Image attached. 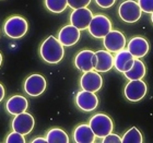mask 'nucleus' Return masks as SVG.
<instances>
[{"mask_svg":"<svg viewBox=\"0 0 153 143\" xmlns=\"http://www.w3.org/2000/svg\"><path fill=\"white\" fill-rule=\"evenodd\" d=\"M7 143H24L25 142V138L24 136L16 131L13 130V132L8 134V137L6 139Z\"/></svg>","mask_w":153,"mask_h":143,"instance_id":"24","label":"nucleus"},{"mask_svg":"<svg viewBox=\"0 0 153 143\" xmlns=\"http://www.w3.org/2000/svg\"><path fill=\"white\" fill-rule=\"evenodd\" d=\"M95 2L97 6L103 8V9H108V8L114 6L116 0H95Z\"/></svg>","mask_w":153,"mask_h":143,"instance_id":"28","label":"nucleus"},{"mask_svg":"<svg viewBox=\"0 0 153 143\" xmlns=\"http://www.w3.org/2000/svg\"><path fill=\"white\" fill-rule=\"evenodd\" d=\"M92 131L96 138H104L113 132L114 124L109 116L105 114H96L91 117L89 122Z\"/></svg>","mask_w":153,"mask_h":143,"instance_id":"3","label":"nucleus"},{"mask_svg":"<svg viewBox=\"0 0 153 143\" xmlns=\"http://www.w3.org/2000/svg\"><path fill=\"white\" fill-rule=\"evenodd\" d=\"M103 44L106 50L109 53H117L126 47V37L121 32L112 30L103 38Z\"/></svg>","mask_w":153,"mask_h":143,"instance_id":"9","label":"nucleus"},{"mask_svg":"<svg viewBox=\"0 0 153 143\" xmlns=\"http://www.w3.org/2000/svg\"><path fill=\"white\" fill-rule=\"evenodd\" d=\"M46 140L48 143H68L69 137L60 128H53L46 134Z\"/></svg>","mask_w":153,"mask_h":143,"instance_id":"21","label":"nucleus"},{"mask_svg":"<svg viewBox=\"0 0 153 143\" xmlns=\"http://www.w3.org/2000/svg\"><path fill=\"white\" fill-rule=\"evenodd\" d=\"M138 4L142 12L152 13L153 12V0H138Z\"/></svg>","mask_w":153,"mask_h":143,"instance_id":"25","label":"nucleus"},{"mask_svg":"<svg viewBox=\"0 0 153 143\" xmlns=\"http://www.w3.org/2000/svg\"><path fill=\"white\" fill-rule=\"evenodd\" d=\"M95 53L90 49H83L80 53H78V55L74 58V66L82 72L93 70L95 68Z\"/></svg>","mask_w":153,"mask_h":143,"instance_id":"11","label":"nucleus"},{"mask_svg":"<svg viewBox=\"0 0 153 143\" xmlns=\"http://www.w3.org/2000/svg\"><path fill=\"white\" fill-rule=\"evenodd\" d=\"M146 72H147L146 66L142 60H140L139 58H134L132 67L128 71H126L124 74L125 78H127L128 80H140L146 76Z\"/></svg>","mask_w":153,"mask_h":143,"instance_id":"20","label":"nucleus"},{"mask_svg":"<svg viewBox=\"0 0 153 143\" xmlns=\"http://www.w3.org/2000/svg\"><path fill=\"white\" fill-rule=\"evenodd\" d=\"M151 22H152V24H153V12L151 13Z\"/></svg>","mask_w":153,"mask_h":143,"instance_id":"32","label":"nucleus"},{"mask_svg":"<svg viewBox=\"0 0 153 143\" xmlns=\"http://www.w3.org/2000/svg\"><path fill=\"white\" fill-rule=\"evenodd\" d=\"M46 90V80L42 74H32L24 82V91L30 96H38Z\"/></svg>","mask_w":153,"mask_h":143,"instance_id":"12","label":"nucleus"},{"mask_svg":"<svg viewBox=\"0 0 153 143\" xmlns=\"http://www.w3.org/2000/svg\"><path fill=\"white\" fill-rule=\"evenodd\" d=\"M134 61V57L127 50V49H121L117 51L114 57V68L118 72L125 73L132 67Z\"/></svg>","mask_w":153,"mask_h":143,"instance_id":"16","label":"nucleus"},{"mask_svg":"<svg viewBox=\"0 0 153 143\" xmlns=\"http://www.w3.org/2000/svg\"><path fill=\"white\" fill-rule=\"evenodd\" d=\"M68 6L72 9H79V8H85L91 3V0H67Z\"/></svg>","mask_w":153,"mask_h":143,"instance_id":"26","label":"nucleus"},{"mask_svg":"<svg viewBox=\"0 0 153 143\" xmlns=\"http://www.w3.org/2000/svg\"><path fill=\"white\" fill-rule=\"evenodd\" d=\"M103 143H121V138L118 134L111 133L103 138Z\"/></svg>","mask_w":153,"mask_h":143,"instance_id":"27","label":"nucleus"},{"mask_svg":"<svg viewBox=\"0 0 153 143\" xmlns=\"http://www.w3.org/2000/svg\"><path fill=\"white\" fill-rule=\"evenodd\" d=\"M1 64H2V55L0 53V67H1Z\"/></svg>","mask_w":153,"mask_h":143,"instance_id":"31","label":"nucleus"},{"mask_svg":"<svg viewBox=\"0 0 153 143\" xmlns=\"http://www.w3.org/2000/svg\"><path fill=\"white\" fill-rule=\"evenodd\" d=\"M88 30L93 37L104 38L112 31V22L105 14H96L93 16Z\"/></svg>","mask_w":153,"mask_h":143,"instance_id":"4","label":"nucleus"},{"mask_svg":"<svg viewBox=\"0 0 153 143\" xmlns=\"http://www.w3.org/2000/svg\"><path fill=\"white\" fill-rule=\"evenodd\" d=\"M96 64L94 70L97 72H107L114 67V57L108 50L95 51Z\"/></svg>","mask_w":153,"mask_h":143,"instance_id":"17","label":"nucleus"},{"mask_svg":"<svg viewBox=\"0 0 153 143\" xmlns=\"http://www.w3.org/2000/svg\"><path fill=\"white\" fill-rule=\"evenodd\" d=\"M123 143H142L143 142V137L139 129L136 127L130 128L129 130L124 134V137L121 138Z\"/></svg>","mask_w":153,"mask_h":143,"instance_id":"22","label":"nucleus"},{"mask_svg":"<svg viewBox=\"0 0 153 143\" xmlns=\"http://www.w3.org/2000/svg\"><path fill=\"white\" fill-rule=\"evenodd\" d=\"M39 54L43 60L47 64H55L60 62L65 56V49L58 38L49 36L43 41L39 48Z\"/></svg>","mask_w":153,"mask_h":143,"instance_id":"1","label":"nucleus"},{"mask_svg":"<svg viewBox=\"0 0 153 143\" xmlns=\"http://www.w3.org/2000/svg\"><path fill=\"white\" fill-rule=\"evenodd\" d=\"M47 142V140H46V138H36V139H34V140L32 141V143H46Z\"/></svg>","mask_w":153,"mask_h":143,"instance_id":"30","label":"nucleus"},{"mask_svg":"<svg viewBox=\"0 0 153 143\" xmlns=\"http://www.w3.org/2000/svg\"><path fill=\"white\" fill-rule=\"evenodd\" d=\"M118 14L120 19L126 23H136L139 21L142 14L138 2L134 0H127L121 3L118 8Z\"/></svg>","mask_w":153,"mask_h":143,"instance_id":"5","label":"nucleus"},{"mask_svg":"<svg viewBox=\"0 0 153 143\" xmlns=\"http://www.w3.org/2000/svg\"><path fill=\"white\" fill-rule=\"evenodd\" d=\"M7 110L11 115H18L21 114L23 111H26L27 107H29V103L27 99L22 95H13L12 97H10L7 102Z\"/></svg>","mask_w":153,"mask_h":143,"instance_id":"18","label":"nucleus"},{"mask_svg":"<svg viewBox=\"0 0 153 143\" xmlns=\"http://www.w3.org/2000/svg\"><path fill=\"white\" fill-rule=\"evenodd\" d=\"M76 106L83 111H93L95 110L99 105V99L95 93L89 91H80L76 96Z\"/></svg>","mask_w":153,"mask_h":143,"instance_id":"13","label":"nucleus"},{"mask_svg":"<svg viewBox=\"0 0 153 143\" xmlns=\"http://www.w3.org/2000/svg\"><path fill=\"white\" fill-rule=\"evenodd\" d=\"M29 29V24L24 18L20 16H13L7 20L3 24V31L10 38H21L25 35Z\"/></svg>","mask_w":153,"mask_h":143,"instance_id":"2","label":"nucleus"},{"mask_svg":"<svg viewBox=\"0 0 153 143\" xmlns=\"http://www.w3.org/2000/svg\"><path fill=\"white\" fill-rule=\"evenodd\" d=\"M95 138V134L89 124H79L74 131V140L76 143H93Z\"/></svg>","mask_w":153,"mask_h":143,"instance_id":"19","label":"nucleus"},{"mask_svg":"<svg viewBox=\"0 0 153 143\" xmlns=\"http://www.w3.org/2000/svg\"><path fill=\"white\" fill-rule=\"evenodd\" d=\"M150 45L149 41L142 36H136L129 41L127 45V50L130 53L134 58H142L149 53Z\"/></svg>","mask_w":153,"mask_h":143,"instance_id":"14","label":"nucleus"},{"mask_svg":"<svg viewBox=\"0 0 153 143\" xmlns=\"http://www.w3.org/2000/svg\"><path fill=\"white\" fill-rule=\"evenodd\" d=\"M45 6L51 12L61 13L68 7L67 0H45Z\"/></svg>","mask_w":153,"mask_h":143,"instance_id":"23","label":"nucleus"},{"mask_svg":"<svg viewBox=\"0 0 153 143\" xmlns=\"http://www.w3.org/2000/svg\"><path fill=\"white\" fill-rule=\"evenodd\" d=\"M93 18L92 11L85 7V8H79L74 9L70 14V23L80 31L86 30L89 27V24Z\"/></svg>","mask_w":153,"mask_h":143,"instance_id":"10","label":"nucleus"},{"mask_svg":"<svg viewBox=\"0 0 153 143\" xmlns=\"http://www.w3.org/2000/svg\"><path fill=\"white\" fill-rule=\"evenodd\" d=\"M80 36H81L80 30H78L72 24H68L59 31L58 41H60L62 46L69 47V46H72V45L76 44L79 41Z\"/></svg>","mask_w":153,"mask_h":143,"instance_id":"15","label":"nucleus"},{"mask_svg":"<svg viewBox=\"0 0 153 143\" xmlns=\"http://www.w3.org/2000/svg\"><path fill=\"white\" fill-rule=\"evenodd\" d=\"M34 124H35L34 117L29 113L23 111L21 114L16 115L11 126H12V129L14 131L23 134V136H26V134L31 133V131L34 128Z\"/></svg>","mask_w":153,"mask_h":143,"instance_id":"7","label":"nucleus"},{"mask_svg":"<svg viewBox=\"0 0 153 143\" xmlns=\"http://www.w3.org/2000/svg\"><path fill=\"white\" fill-rule=\"evenodd\" d=\"M4 94H6V92H4V87H3V85L0 83V102L3 99V97H4Z\"/></svg>","mask_w":153,"mask_h":143,"instance_id":"29","label":"nucleus"},{"mask_svg":"<svg viewBox=\"0 0 153 143\" xmlns=\"http://www.w3.org/2000/svg\"><path fill=\"white\" fill-rule=\"evenodd\" d=\"M148 87L147 84L140 80H129V82L126 84L124 90L125 97L129 102L136 103L143 99L147 94Z\"/></svg>","mask_w":153,"mask_h":143,"instance_id":"6","label":"nucleus"},{"mask_svg":"<svg viewBox=\"0 0 153 143\" xmlns=\"http://www.w3.org/2000/svg\"><path fill=\"white\" fill-rule=\"evenodd\" d=\"M103 85V79L97 71H86L80 79V86L84 91L96 93Z\"/></svg>","mask_w":153,"mask_h":143,"instance_id":"8","label":"nucleus"}]
</instances>
